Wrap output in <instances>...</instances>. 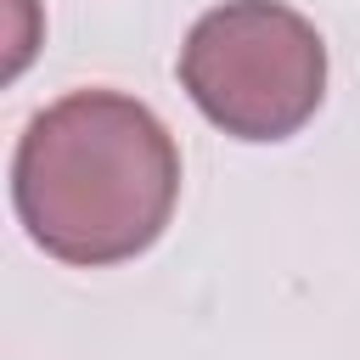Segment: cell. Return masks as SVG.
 Returning <instances> with one entry per match:
<instances>
[{
  "mask_svg": "<svg viewBox=\"0 0 360 360\" xmlns=\"http://www.w3.org/2000/svg\"><path fill=\"white\" fill-rule=\"evenodd\" d=\"M180 197V152L152 107L118 90H73L28 118L11 158V202L34 248L62 264L146 253Z\"/></svg>",
  "mask_w": 360,
  "mask_h": 360,
  "instance_id": "obj_1",
  "label": "cell"
},
{
  "mask_svg": "<svg viewBox=\"0 0 360 360\" xmlns=\"http://www.w3.org/2000/svg\"><path fill=\"white\" fill-rule=\"evenodd\" d=\"M180 84L214 129L287 141L326 96V45L315 22L281 0H225L186 34Z\"/></svg>",
  "mask_w": 360,
  "mask_h": 360,
  "instance_id": "obj_2",
  "label": "cell"
}]
</instances>
